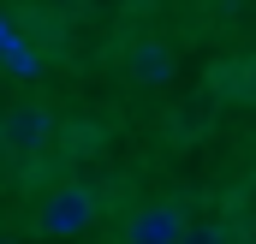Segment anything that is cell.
<instances>
[{
  "instance_id": "obj_1",
  "label": "cell",
  "mask_w": 256,
  "mask_h": 244,
  "mask_svg": "<svg viewBox=\"0 0 256 244\" xmlns=\"http://www.w3.org/2000/svg\"><path fill=\"white\" fill-rule=\"evenodd\" d=\"M90 220H96V190H90V184H60V190L42 202V214H36L42 238H78Z\"/></svg>"
},
{
  "instance_id": "obj_2",
  "label": "cell",
  "mask_w": 256,
  "mask_h": 244,
  "mask_svg": "<svg viewBox=\"0 0 256 244\" xmlns=\"http://www.w3.org/2000/svg\"><path fill=\"white\" fill-rule=\"evenodd\" d=\"M179 232H185V214L173 202H149L126 220V244H179Z\"/></svg>"
},
{
  "instance_id": "obj_3",
  "label": "cell",
  "mask_w": 256,
  "mask_h": 244,
  "mask_svg": "<svg viewBox=\"0 0 256 244\" xmlns=\"http://www.w3.org/2000/svg\"><path fill=\"white\" fill-rule=\"evenodd\" d=\"M131 72H137V78H149V84H167L173 60H167V48H137V54H131Z\"/></svg>"
},
{
  "instance_id": "obj_4",
  "label": "cell",
  "mask_w": 256,
  "mask_h": 244,
  "mask_svg": "<svg viewBox=\"0 0 256 244\" xmlns=\"http://www.w3.org/2000/svg\"><path fill=\"white\" fill-rule=\"evenodd\" d=\"M6 131H12L18 143H36V137L48 131V114H42V108H18V114H12V125H6Z\"/></svg>"
},
{
  "instance_id": "obj_5",
  "label": "cell",
  "mask_w": 256,
  "mask_h": 244,
  "mask_svg": "<svg viewBox=\"0 0 256 244\" xmlns=\"http://www.w3.org/2000/svg\"><path fill=\"white\" fill-rule=\"evenodd\" d=\"M179 244H226V232H220V226H185Z\"/></svg>"
}]
</instances>
